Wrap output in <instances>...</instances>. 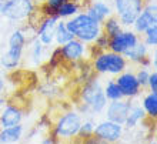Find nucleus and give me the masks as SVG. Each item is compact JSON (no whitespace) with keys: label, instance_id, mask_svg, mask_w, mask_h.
Returning a JSON list of instances; mask_svg holds the SVG:
<instances>
[{"label":"nucleus","instance_id":"obj_4","mask_svg":"<svg viewBox=\"0 0 157 144\" xmlns=\"http://www.w3.org/2000/svg\"><path fill=\"white\" fill-rule=\"evenodd\" d=\"M128 67V62L123 54L114 53L112 50H104L93 57L91 69L96 74L117 76Z\"/></svg>","mask_w":157,"mask_h":144},{"label":"nucleus","instance_id":"obj_7","mask_svg":"<svg viewBox=\"0 0 157 144\" xmlns=\"http://www.w3.org/2000/svg\"><path fill=\"white\" fill-rule=\"evenodd\" d=\"M143 6L144 0H113V14L120 20L123 27H130L143 10Z\"/></svg>","mask_w":157,"mask_h":144},{"label":"nucleus","instance_id":"obj_18","mask_svg":"<svg viewBox=\"0 0 157 144\" xmlns=\"http://www.w3.org/2000/svg\"><path fill=\"white\" fill-rule=\"evenodd\" d=\"M146 119H147V117H146V111L143 110L141 104L132 101L128 114H127L126 121H124V124H123L124 130H133V128H136L137 126H139V123H140V121H144Z\"/></svg>","mask_w":157,"mask_h":144},{"label":"nucleus","instance_id":"obj_23","mask_svg":"<svg viewBox=\"0 0 157 144\" xmlns=\"http://www.w3.org/2000/svg\"><path fill=\"white\" fill-rule=\"evenodd\" d=\"M75 39V36L67 30L66 23L63 19H59L57 23H56V27H54V43L57 46H62L64 43H67L69 40Z\"/></svg>","mask_w":157,"mask_h":144},{"label":"nucleus","instance_id":"obj_36","mask_svg":"<svg viewBox=\"0 0 157 144\" xmlns=\"http://www.w3.org/2000/svg\"><path fill=\"white\" fill-rule=\"evenodd\" d=\"M104 2H106V0H104Z\"/></svg>","mask_w":157,"mask_h":144},{"label":"nucleus","instance_id":"obj_2","mask_svg":"<svg viewBox=\"0 0 157 144\" xmlns=\"http://www.w3.org/2000/svg\"><path fill=\"white\" fill-rule=\"evenodd\" d=\"M29 40L30 39L23 29L13 30L9 37V50L0 57V66L9 71L19 69L23 60V51Z\"/></svg>","mask_w":157,"mask_h":144},{"label":"nucleus","instance_id":"obj_35","mask_svg":"<svg viewBox=\"0 0 157 144\" xmlns=\"http://www.w3.org/2000/svg\"><path fill=\"white\" fill-rule=\"evenodd\" d=\"M6 2H7V0H0V10L3 9V6L6 4Z\"/></svg>","mask_w":157,"mask_h":144},{"label":"nucleus","instance_id":"obj_28","mask_svg":"<svg viewBox=\"0 0 157 144\" xmlns=\"http://www.w3.org/2000/svg\"><path fill=\"white\" fill-rule=\"evenodd\" d=\"M149 76H150V70L146 69V67H139L136 71V78L139 84H140L141 89L147 87V80H149Z\"/></svg>","mask_w":157,"mask_h":144},{"label":"nucleus","instance_id":"obj_5","mask_svg":"<svg viewBox=\"0 0 157 144\" xmlns=\"http://www.w3.org/2000/svg\"><path fill=\"white\" fill-rule=\"evenodd\" d=\"M82 121H83L82 114L78 111L69 110L66 113H63L62 116H59V119L56 120L53 127L50 128V131H52V134H54L57 137L60 141L75 140Z\"/></svg>","mask_w":157,"mask_h":144},{"label":"nucleus","instance_id":"obj_29","mask_svg":"<svg viewBox=\"0 0 157 144\" xmlns=\"http://www.w3.org/2000/svg\"><path fill=\"white\" fill-rule=\"evenodd\" d=\"M147 87H149L150 91H153V93H157V71H156V70L150 71L149 80H147Z\"/></svg>","mask_w":157,"mask_h":144},{"label":"nucleus","instance_id":"obj_8","mask_svg":"<svg viewBox=\"0 0 157 144\" xmlns=\"http://www.w3.org/2000/svg\"><path fill=\"white\" fill-rule=\"evenodd\" d=\"M123 134V124L114 123L107 119L94 124V130H93V138L97 143H117L121 140Z\"/></svg>","mask_w":157,"mask_h":144},{"label":"nucleus","instance_id":"obj_31","mask_svg":"<svg viewBox=\"0 0 157 144\" xmlns=\"http://www.w3.org/2000/svg\"><path fill=\"white\" fill-rule=\"evenodd\" d=\"M41 143L43 144H57V143H60V140H59L54 134H50V136H47L46 138H43Z\"/></svg>","mask_w":157,"mask_h":144},{"label":"nucleus","instance_id":"obj_16","mask_svg":"<svg viewBox=\"0 0 157 144\" xmlns=\"http://www.w3.org/2000/svg\"><path fill=\"white\" fill-rule=\"evenodd\" d=\"M153 25H157V12H150V10L143 7V10L139 13V16L136 17L132 27L137 34L141 36L146 32V29H149Z\"/></svg>","mask_w":157,"mask_h":144},{"label":"nucleus","instance_id":"obj_32","mask_svg":"<svg viewBox=\"0 0 157 144\" xmlns=\"http://www.w3.org/2000/svg\"><path fill=\"white\" fill-rule=\"evenodd\" d=\"M4 87H6V81H4L3 77H0V94L4 91Z\"/></svg>","mask_w":157,"mask_h":144},{"label":"nucleus","instance_id":"obj_1","mask_svg":"<svg viewBox=\"0 0 157 144\" xmlns=\"http://www.w3.org/2000/svg\"><path fill=\"white\" fill-rule=\"evenodd\" d=\"M67 30L80 41L91 44L101 34V23L93 20L86 12H80L76 16L64 20Z\"/></svg>","mask_w":157,"mask_h":144},{"label":"nucleus","instance_id":"obj_11","mask_svg":"<svg viewBox=\"0 0 157 144\" xmlns=\"http://www.w3.org/2000/svg\"><path fill=\"white\" fill-rule=\"evenodd\" d=\"M60 53H62L63 62L67 63H78L86 57L89 53V44L80 41L78 39H71L67 43L60 46ZM89 56V54H87Z\"/></svg>","mask_w":157,"mask_h":144},{"label":"nucleus","instance_id":"obj_27","mask_svg":"<svg viewBox=\"0 0 157 144\" xmlns=\"http://www.w3.org/2000/svg\"><path fill=\"white\" fill-rule=\"evenodd\" d=\"M143 43L147 47H156L157 46V25L150 26L149 29H146L143 33Z\"/></svg>","mask_w":157,"mask_h":144},{"label":"nucleus","instance_id":"obj_30","mask_svg":"<svg viewBox=\"0 0 157 144\" xmlns=\"http://www.w3.org/2000/svg\"><path fill=\"white\" fill-rule=\"evenodd\" d=\"M64 2H67V0H44V3L47 6H50L52 9H54V10H57L59 6H62Z\"/></svg>","mask_w":157,"mask_h":144},{"label":"nucleus","instance_id":"obj_34","mask_svg":"<svg viewBox=\"0 0 157 144\" xmlns=\"http://www.w3.org/2000/svg\"><path fill=\"white\" fill-rule=\"evenodd\" d=\"M90 2H93V0H80V3H82L83 6H86V4H89Z\"/></svg>","mask_w":157,"mask_h":144},{"label":"nucleus","instance_id":"obj_21","mask_svg":"<svg viewBox=\"0 0 157 144\" xmlns=\"http://www.w3.org/2000/svg\"><path fill=\"white\" fill-rule=\"evenodd\" d=\"M141 107L146 111V117L154 121L157 119V93L149 91L147 94L143 96Z\"/></svg>","mask_w":157,"mask_h":144},{"label":"nucleus","instance_id":"obj_24","mask_svg":"<svg viewBox=\"0 0 157 144\" xmlns=\"http://www.w3.org/2000/svg\"><path fill=\"white\" fill-rule=\"evenodd\" d=\"M121 30H123V25L120 23V20L114 16V14L109 16L107 19L101 23V32H103L106 36H109V37L116 36V34L120 33Z\"/></svg>","mask_w":157,"mask_h":144},{"label":"nucleus","instance_id":"obj_33","mask_svg":"<svg viewBox=\"0 0 157 144\" xmlns=\"http://www.w3.org/2000/svg\"><path fill=\"white\" fill-rule=\"evenodd\" d=\"M6 103H7V101H6V99L0 96V110H2V108L4 107V104H6Z\"/></svg>","mask_w":157,"mask_h":144},{"label":"nucleus","instance_id":"obj_3","mask_svg":"<svg viewBox=\"0 0 157 144\" xmlns=\"http://www.w3.org/2000/svg\"><path fill=\"white\" fill-rule=\"evenodd\" d=\"M80 101L90 107L91 114H100L104 111L109 101L104 96L101 80L97 76L93 74L89 80H86L82 84V87H80Z\"/></svg>","mask_w":157,"mask_h":144},{"label":"nucleus","instance_id":"obj_9","mask_svg":"<svg viewBox=\"0 0 157 144\" xmlns=\"http://www.w3.org/2000/svg\"><path fill=\"white\" fill-rule=\"evenodd\" d=\"M116 83L117 86L120 87V90L123 93V97L124 99H130V100H134L137 99L139 96L141 94L143 89L140 87L139 81L136 78V73L132 70H126L121 71L120 74L116 76Z\"/></svg>","mask_w":157,"mask_h":144},{"label":"nucleus","instance_id":"obj_26","mask_svg":"<svg viewBox=\"0 0 157 144\" xmlns=\"http://www.w3.org/2000/svg\"><path fill=\"white\" fill-rule=\"evenodd\" d=\"M94 121L93 120H84V121H82V124H80V128H78L77 131V136H76V138H77L78 141H82V143H86L87 140H90L91 137H93V130H94Z\"/></svg>","mask_w":157,"mask_h":144},{"label":"nucleus","instance_id":"obj_15","mask_svg":"<svg viewBox=\"0 0 157 144\" xmlns=\"http://www.w3.org/2000/svg\"><path fill=\"white\" fill-rule=\"evenodd\" d=\"M84 12L93 19V20L103 23L109 16L113 14V7L104 0H93L84 6Z\"/></svg>","mask_w":157,"mask_h":144},{"label":"nucleus","instance_id":"obj_20","mask_svg":"<svg viewBox=\"0 0 157 144\" xmlns=\"http://www.w3.org/2000/svg\"><path fill=\"white\" fill-rule=\"evenodd\" d=\"M123 56L126 57L127 62L134 63V64H139L141 59H144L146 56H149V47L140 40L134 47L126 50V51L123 53Z\"/></svg>","mask_w":157,"mask_h":144},{"label":"nucleus","instance_id":"obj_6","mask_svg":"<svg viewBox=\"0 0 157 144\" xmlns=\"http://www.w3.org/2000/svg\"><path fill=\"white\" fill-rule=\"evenodd\" d=\"M36 9L37 7L34 0H7L0 10V16L12 23L21 25L23 21H27Z\"/></svg>","mask_w":157,"mask_h":144},{"label":"nucleus","instance_id":"obj_12","mask_svg":"<svg viewBox=\"0 0 157 144\" xmlns=\"http://www.w3.org/2000/svg\"><path fill=\"white\" fill-rule=\"evenodd\" d=\"M57 16H43L37 23L34 34L44 46H53L54 43V27L57 23Z\"/></svg>","mask_w":157,"mask_h":144},{"label":"nucleus","instance_id":"obj_25","mask_svg":"<svg viewBox=\"0 0 157 144\" xmlns=\"http://www.w3.org/2000/svg\"><path fill=\"white\" fill-rule=\"evenodd\" d=\"M103 91H104V96L107 101H114V100H120V99H124L123 97V93L120 90V87L117 86V83L114 78H110L106 81L103 87Z\"/></svg>","mask_w":157,"mask_h":144},{"label":"nucleus","instance_id":"obj_14","mask_svg":"<svg viewBox=\"0 0 157 144\" xmlns=\"http://www.w3.org/2000/svg\"><path fill=\"white\" fill-rule=\"evenodd\" d=\"M25 110L17 104H4V107L0 110V127H10L16 126L23 121Z\"/></svg>","mask_w":157,"mask_h":144},{"label":"nucleus","instance_id":"obj_17","mask_svg":"<svg viewBox=\"0 0 157 144\" xmlns=\"http://www.w3.org/2000/svg\"><path fill=\"white\" fill-rule=\"evenodd\" d=\"M25 134V126L16 124L10 127H0V144H13L19 143Z\"/></svg>","mask_w":157,"mask_h":144},{"label":"nucleus","instance_id":"obj_19","mask_svg":"<svg viewBox=\"0 0 157 144\" xmlns=\"http://www.w3.org/2000/svg\"><path fill=\"white\" fill-rule=\"evenodd\" d=\"M84 9L82 3H80V0H67L62 6H59L57 10H56V14H57L59 19H70V17L76 16L77 13H80Z\"/></svg>","mask_w":157,"mask_h":144},{"label":"nucleus","instance_id":"obj_10","mask_svg":"<svg viewBox=\"0 0 157 144\" xmlns=\"http://www.w3.org/2000/svg\"><path fill=\"white\" fill-rule=\"evenodd\" d=\"M141 40L140 34H137L134 30H121L116 36L110 37L109 40V50L114 53L123 54L126 50L132 49Z\"/></svg>","mask_w":157,"mask_h":144},{"label":"nucleus","instance_id":"obj_22","mask_svg":"<svg viewBox=\"0 0 157 144\" xmlns=\"http://www.w3.org/2000/svg\"><path fill=\"white\" fill-rule=\"evenodd\" d=\"M29 43H30V62H32L33 66H40L41 62H43V54H44L46 46L36 36L32 37Z\"/></svg>","mask_w":157,"mask_h":144},{"label":"nucleus","instance_id":"obj_13","mask_svg":"<svg viewBox=\"0 0 157 144\" xmlns=\"http://www.w3.org/2000/svg\"><path fill=\"white\" fill-rule=\"evenodd\" d=\"M132 106V100L130 99H120V100H114V101H109L104 111H106V119L110 121L119 124H124L126 117L128 114Z\"/></svg>","mask_w":157,"mask_h":144}]
</instances>
